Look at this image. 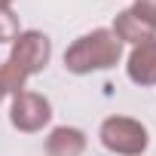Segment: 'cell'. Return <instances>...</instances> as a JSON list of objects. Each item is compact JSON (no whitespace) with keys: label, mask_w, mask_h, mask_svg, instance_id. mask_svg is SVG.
Returning <instances> with one entry per match:
<instances>
[{"label":"cell","mask_w":156,"mask_h":156,"mask_svg":"<svg viewBox=\"0 0 156 156\" xmlns=\"http://www.w3.org/2000/svg\"><path fill=\"white\" fill-rule=\"evenodd\" d=\"M6 98V86H3V76H0V101Z\"/></svg>","instance_id":"10"},{"label":"cell","mask_w":156,"mask_h":156,"mask_svg":"<svg viewBox=\"0 0 156 156\" xmlns=\"http://www.w3.org/2000/svg\"><path fill=\"white\" fill-rule=\"evenodd\" d=\"M132 12H135L147 28H153V31H156V0H135Z\"/></svg>","instance_id":"9"},{"label":"cell","mask_w":156,"mask_h":156,"mask_svg":"<svg viewBox=\"0 0 156 156\" xmlns=\"http://www.w3.org/2000/svg\"><path fill=\"white\" fill-rule=\"evenodd\" d=\"M98 138L116 156H141L150 144V135H147L144 122H138L132 116H107L101 122Z\"/></svg>","instance_id":"2"},{"label":"cell","mask_w":156,"mask_h":156,"mask_svg":"<svg viewBox=\"0 0 156 156\" xmlns=\"http://www.w3.org/2000/svg\"><path fill=\"white\" fill-rule=\"evenodd\" d=\"M9 3H12V0H0V6H9Z\"/></svg>","instance_id":"11"},{"label":"cell","mask_w":156,"mask_h":156,"mask_svg":"<svg viewBox=\"0 0 156 156\" xmlns=\"http://www.w3.org/2000/svg\"><path fill=\"white\" fill-rule=\"evenodd\" d=\"M113 37H116L119 43H132V46H138V43H144V40H153L156 31L147 28L132 9H122V12L113 19Z\"/></svg>","instance_id":"7"},{"label":"cell","mask_w":156,"mask_h":156,"mask_svg":"<svg viewBox=\"0 0 156 156\" xmlns=\"http://www.w3.org/2000/svg\"><path fill=\"white\" fill-rule=\"evenodd\" d=\"M83 150H86V135L73 126H58L46 138L49 156H83Z\"/></svg>","instance_id":"6"},{"label":"cell","mask_w":156,"mask_h":156,"mask_svg":"<svg viewBox=\"0 0 156 156\" xmlns=\"http://www.w3.org/2000/svg\"><path fill=\"white\" fill-rule=\"evenodd\" d=\"M122 55V43L113 37V31L107 28H95L92 34L76 37L67 52H64V67L70 73H95V70H107L119 61Z\"/></svg>","instance_id":"1"},{"label":"cell","mask_w":156,"mask_h":156,"mask_svg":"<svg viewBox=\"0 0 156 156\" xmlns=\"http://www.w3.org/2000/svg\"><path fill=\"white\" fill-rule=\"evenodd\" d=\"M129 80L138 86H156V37L132 46L129 52Z\"/></svg>","instance_id":"5"},{"label":"cell","mask_w":156,"mask_h":156,"mask_svg":"<svg viewBox=\"0 0 156 156\" xmlns=\"http://www.w3.org/2000/svg\"><path fill=\"white\" fill-rule=\"evenodd\" d=\"M19 34V16L9 6H0V43H12Z\"/></svg>","instance_id":"8"},{"label":"cell","mask_w":156,"mask_h":156,"mask_svg":"<svg viewBox=\"0 0 156 156\" xmlns=\"http://www.w3.org/2000/svg\"><path fill=\"white\" fill-rule=\"evenodd\" d=\"M49 119H52V104H49L46 95H37V92H19V95H12L9 122L19 132H40Z\"/></svg>","instance_id":"4"},{"label":"cell","mask_w":156,"mask_h":156,"mask_svg":"<svg viewBox=\"0 0 156 156\" xmlns=\"http://www.w3.org/2000/svg\"><path fill=\"white\" fill-rule=\"evenodd\" d=\"M52 58V43L46 34L40 31H22L16 40H12V52H9V61L25 73V76H34L40 73Z\"/></svg>","instance_id":"3"}]
</instances>
